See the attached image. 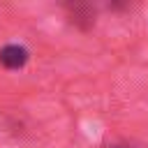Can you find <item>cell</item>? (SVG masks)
Returning <instances> with one entry per match:
<instances>
[{"label": "cell", "instance_id": "1", "mask_svg": "<svg viewBox=\"0 0 148 148\" xmlns=\"http://www.w3.org/2000/svg\"><path fill=\"white\" fill-rule=\"evenodd\" d=\"M28 62V49L21 44H7L0 49V65L5 69H21Z\"/></svg>", "mask_w": 148, "mask_h": 148}, {"label": "cell", "instance_id": "2", "mask_svg": "<svg viewBox=\"0 0 148 148\" xmlns=\"http://www.w3.org/2000/svg\"><path fill=\"white\" fill-rule=\"evenodd\" d=\"M118 148H120V146H118Z\"/></svg>", "mask_w": 148, "mask_h": 148}]
</instances>
